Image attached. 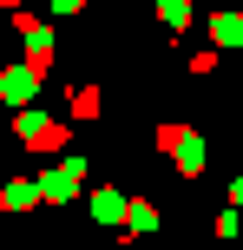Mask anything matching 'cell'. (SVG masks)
Returning a JSON list of instances; mask_svg holds the SVG:
<instances>
[{"instance_id": "277c9868", "label": "cell", "mask_w": 243, "mask_h": 250, "mask_svg": "<svg viewBox=\"0 0 243 250\" xmlns=\"http://www.w3.org/2000/svg\"><path fill=\"white\" fill-rule=\"evenodd\" d=\"M33 73H39V66H13V79H7V99H26V92H33Z\"/></svg>"}, {"instance_id": "7a4b0ae2", "label": "cell", "mask_w": 243, "mask_h": 250, "mask_svg": "<svg viewBox=\"0 0 243 250\" xmlns=\"http://www.w3.org/2000/svg\"><path fill=\"white\" fill-rule=\"evenodd\" d=\"M92 217H99V224H125V198H118V191H92Z\"/></svg>"}, {"instance_id": "5b68a950", "label": "cell", "mask_w": 243, "mask_h": 250, "mask_svg": "<svg viewBox=\"0 0 243 250\" xmlns=\"http://www.w3.org/2000/svg\"><path fill=\"white\" fill-rule=\"evenodd\" d=\"M158 7H165V20H171V26H191V7H184V0H158Z\"/></svg>"}, {"instance_id": "8992f818", "label": "cell", "mask_w": 243, "mask_h": 250, "mask_svg": "<svg viewBox=\"0 0 243 250\" xmlns=\"http://www.w3.org/2000/svg\"><path fill=\"white\" fill-rule=\"evenodd\" d=\"M73 7H79V0H59V13H73Z\"/></svg>"}, {"instance_id": "6da1fadb", "label": "cell", "mask_w": 243, "mask_h": 250, "mask_svg": "<svg viewBox=\"0 0 243 250\" xmlns=\"http://www.w3.org/2000/svg\"><path fill=\"white\" fill-rule=\"evenodd\" d=\"M79 171H86V165H59V171H46V178H39V191H46V198H73V185H79Z\"/></svg>"}, {"instance_id": "3957f363", "label": "cell", "mask_w": 243, "mask_h": 250, "mask_svg": "<svg viewBox=\"0 0 243 250\" xmlns=\"http://www.w3.org/2000/svg\"><path fill=\"white\" fill-rule=\"evenodd\" d=\"M210 33H217L224 46H237V40H243V13H217V20H210Z\"/></svg>"}]
</instances>
